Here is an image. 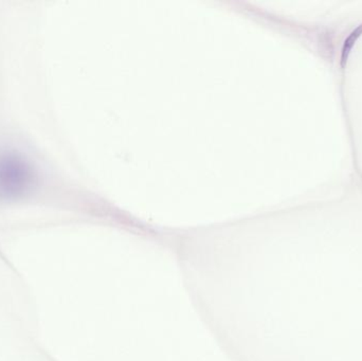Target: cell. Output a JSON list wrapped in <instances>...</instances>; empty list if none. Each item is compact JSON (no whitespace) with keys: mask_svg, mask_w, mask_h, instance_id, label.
<instances>
[{"mask_svg":"<svg viewBox=\"0 0 362 361\" xmlns=\"http://www.w3.org/2000/svg\"><path fill=\"white\" fill-rule=\"evenodd\" d=\"M37 184L31 161L11 148L0 150V201H15L30 194Z\"/></svg>","mask_w":362,"mask_h":361,"instance_id":"1","label":"cell"},{"mask_svg":"<svg viewBox=\"0 0 362 361\" xmlns=\"http://www.w3.org/2000/svg\"><path fill=\"white\" fill-rule=\"evenodd\" d=\"M362 33V25L361 27L357 28L356 30L351 33V35L346 38V42H344V48H342V61H346L348 59L349 53L352 50L353 46H354V42H356L357 38L361 36Z\"/></svg>","mask_w":362,"mask_h":361,"instance_id":"2","label":"cell"}]
</instances>
